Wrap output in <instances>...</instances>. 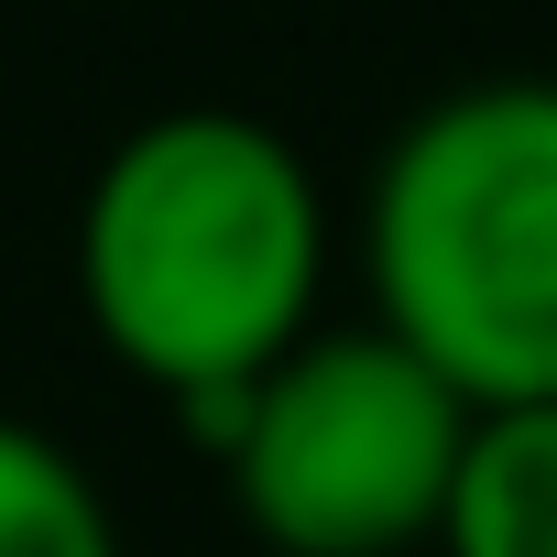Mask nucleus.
Masks as SVG:
<instances>
[{"mask_svg": "<svg viewBox=\"0 0 557 557\" xmlns=\"http://www.w3.org/2000/svg\"><path fill=\"white\" fill-rule=\"evenodd\" d=\"M329 208L307 153L251 110H164L110 143L77 208V307L175 405L251 383L318 329Z\"/></svg>", "mask_w": 557, "mask_h": 557, "instance_id": "obj_1", "label": "nucleus"}, {"mask_svg": "<svg viewBox=\"0 0 557 557\" xmlns=\"http://www.w3.org/2000/svg\"><path fill=\"white\" fill-rule=\"evenodd\" d=\"M437 557H557V405L470 416Z\"/></svg>", "mask_w": 557, "mask_h": 557, "instance_id": "obj_4", "label": "nucleus"}, {"mask_svg": "<svg viewBox=\"0 0 557 557\" xmlns=\"http://www.w3.org/2000/svg\"><path fill=\"white\" fill-rule=\"evenodd\" d=\"M372 329L470 416L557 405V77L426 99L372 175Z\"/></svg>", "mask_w": 557, "mask_h": 557, "instance_id": "obj_2", "label": "nucleus"}, {"mask_svg": "<svg viewBox=\"0 0 557 557\" xmlns=\"http://www.w3.org/2000/svg\"><path fill=\"white\" fill-rule=\"evenodd\" d=\"M459 448L470 405L394 329H307L285 361H262L219 470L273 557H405L437 546Z\"/></svg>", "mask_w": 557, "mask_h": 557, "instance_id": "obj_3", "label": "nucleus"}, {"mask_svg": "<svg viewBox=\"0 0 557 557\" xmlns=\"http://www.w3.org/2000/svg\"><path fill=\"white\" fill-rule=\"evenodd\" d=\"M0 557H121L110 492L77 470L66 437L0 416Z\"/></svg>", "mask_w": 557, "mask_h": 557, "instance_id": "obj_5", "label": "nucleus"}]
</instances>
